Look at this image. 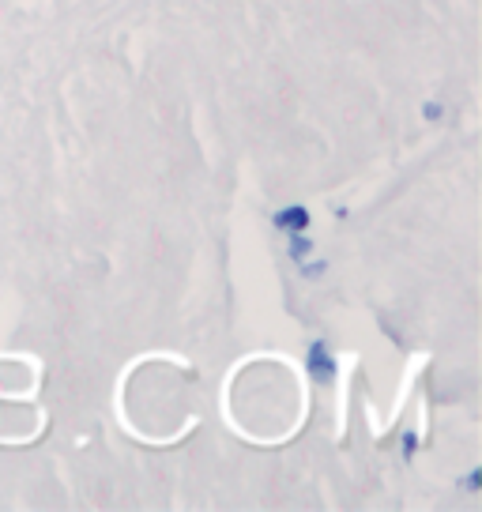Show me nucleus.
Here are the masks:
<instances>
[{
	"instance_id": "20e7f679",
	"label": "nucleus",
	"mask_w": 482,
	"mask_h": 512,
	"mask_svg": "<svg viewBox=\"0 0 482 512\" xmlns=\"http://www.w3.org/2000/svg\"><path fill=\"white\" fill-rule=\"evenodd\" d=\"M298 272H302V279H309V283H317L324 272H328V260H298Z\"/></svg>"
},
{
	"instance_id": "0eeeda50",
	"label": "nucleus",
	"mask_w": 482,
	"mask_h": 512,
	"mask_svg": "<svg viewBox=\"0 0 482 512\" xmlns=\"http://www.w3.org/2000/svg\"><path fill=\"white\" fill-rule=\"evenodd\" d=\"M441 113H445V106H441V102H430V106H426V117H430V121H437Z\"/></svg>"
},
{
	"instance_id": "f03ea898",
	"label": "nucleus",
	"mask_w": 482,
	"mask_h": 512,
	"mask_svg": "<svg viewBox=\"0 0 482 512\" xmlns=\"http://www.w3.org/2000/svg\"><path fill=\"white\" fill-rule=\"evenodd\" d=\"M272 226H279V230H287V234H294V230H309V211L302 208V204H290V208H279L272 215Z\"/></svg>"
},
{
	"instance_id": "f257e3e1",
	"label": "nucleus",
	"mask_w": 482,
	"mask_h": 512,
	"mask_svg": "<svg viewBox=\"0 0 482 512\" xmlns=\"http://www.w3.org/2000/svg\"><path fill=\"white\" fill-rule=\"evenodd\" d=\"M306 373L313 377V384H332L336 381V358L328 351L324 339H313L306 351Z\"/></svg>"
},
{
	"instance_id": "7ed1b4c3",
	"label": "nucleus",
	"mask_w": 482,
	"mask_h": 512,
	"mask_svg": "<svg viewBox=\"0 0 482 512\" xmlns=\"http://www.w3.org/2000/svg\"><path fill=\"white\" fill-rule=\"evenodd\" d=\"M287 245H290V260H294V264H298V260H306V256L313 253V241H309L306 230H294Z\"/></svg>"
},
{
	"instance_id": "423d86ee",
	"label": "nucleus",
	"mask_w": 482,
	"mask_h": 512,
	"mask_svg": "<svg viewBox=\"0 0 482 512\" xmlns=\"http://www.w3.org/2000/svg\"><path fill=\"white\" fill-rule=\"evenodd\" d=\"M464 490H467V494H479V490H482V467H471V471H467Z\"/></svg>"
},
{
	"instance_id": "39448f33",
	"label": "nucleus",
	"mask_w": 482,
	"mask_h": 512,
	"mask_svg": "<svg viewBox=\"0 0 482 512\" xmlns=\"http://www.w3.org/2000/svg\"><path fill=\"white\" fill-rule=\"evenodd\" d=\"M415 452H418V433L403 430V460H415Z\"/></svg>"
}]
</instances>
